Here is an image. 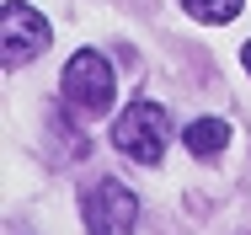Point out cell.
I'll use <instances>...</instances> for the list:
<instances>
[{
  "label": "cell",
  "instance_id": "obj_6",
  "mask_svg": "<svg viewBox=\"0 0 251 235\" xmlns=\"http://www.w3.org/2000/svg\"><path fill=\"white\" fill-rule=\"evenodd\" d=\"M182 5H187V16H193V22H214V27L241 16V0H182Z\"/></svg>",
  "mask_w": 251,
  "mask_h": 235
},
{
  "label": "cell",
  "instance_id": "obj_3",
  "mask_svg": "<svg viewBox=\"0 0 251 235\" xmlns=\"http://www.w3.org/2000/svg\"><path fill=\"white\" fill-rule=\"evenodd\" d=\"M80 219H86V235H134L139 198L123 187L118 177H101V182H91V192L80 198Z\"/></svg>",
  "mask_w": 251,
  "mask_h": 235
},
{
  "label": "cell",
  "instance_id": "obj_4",
  "mask_svg": "<svg viewBox=\"0 0 251 235\" xmlns=\"http://www.w3.org/2000/svg\"><path fill=\"white\" fill-rule=\"evenodd\" d=\"M49 48V22L27 5V0H11L5 5V22H0V53L11 70H22L27 59H38Z\"/></svg>",
  "mask_w": 251,
  "mask_h": 235
},
{
  "label": "cell",
  "instance_id": "obj_2",
  "mask_svg": "<svg viewBox=\"0 0 251 235\" xmlns=\"http://www.w3.org/2000/svg\"><path fill=\"white\" fill-rule=\"evenodd\" d=\"M59 91H64V107H70L75 118H101V112L112 107V96H118L112 64L101 59L97 48H80V53L64 64V80H59Z\"/></svg>",
  "mask_w": 251,
  "mask_h": 235
},
{
  "label": "cell",
  "instance_id": "obj_1",
  "mask_svg": "<svg viewBox=\"0 0 251 235\" xmlns=\"http://www.w3.org/2000/svg\"><path fill=\"white\" fill-rule=\"evenodd\" d=\"M112 144L139 166H160V155L171 144V112L160 102H128L112 123Z\"/></svg>",
  "mask_w": 251,
  "mask_h": 235
},
{
  "label": "cell",
  "instance_id": "obj_7",
  "mask_svg": "<svg viewBox=\"0 0 251 235\" xmlns=\"http://www.w3.org/2000/svg\"><path fill=\"white\" fill-rule=\"evenodd\" d=\"M241 64H246V70H251V43H246V48H241Z\"/></svg>",
  "mask_w": 251,
  "mask_h": 235
},
{
  "label": "cell",
  "instance_id": "obj_5",
  "mask_svg": "<svg viewBox=\"0 0 251 235\" xmlns=\"http://www.w3.org/2000/svg\"><path fill=\"white\" fill-rule=\"evenodd\" d=\"M182 144H187L198 160H214V155L230 144V123H225V118H198V123L182 134Z\"/></svg>",
  "mask_w": 251,
  "mask_h": 235
}]
</instances>
